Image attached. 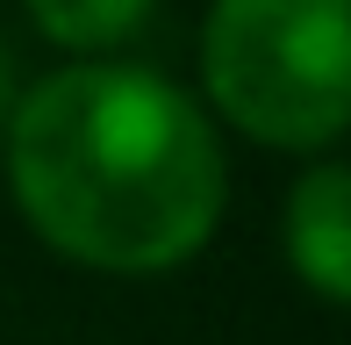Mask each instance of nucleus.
<instances>
[{
  "label": "nucleus",
  "instance_id": "5",
  "mask_svg": "<svg viewBox=\"0 0 351 345\" xmlns=\"http://www.w3.org/2000/svg\"><path fill=\"white\" fill-rule=\"evenodd\" d=\"M0 101H8V65H0Z\"/></svg>",
  "mask_w": 351,
  "mask_h": 345
},
{
  "label": "nucleus",
  "instance_id": "3",
  "mask_svg": "<svg viewBox=\"0 0 351 345\" xmlns=\"http://www.w3.org/2000/svg\"><path fill=\"white\" fill-rule=\"evenodd\" d=\"M287 259L323 302L351 295V172L344 166H308L287 194Z\"/></svg>",
  "mask_w": 351,
  "mask_h": 345
},
{
  "label": "nucleus",
  "instance_id": "4",
  "mask_svg": "<svg viewBox=\"0 0 351 345\" xmlns=\"http://www.w3.org/2000/svg\"><path fill=\"white\" fill-rule=\"evenodd\" d=\"M158 0H29V22L65 51H108L151 22Z\"/></svg>",
  "mask_w": 351,
  "mask_h": 345
},
{
  "label": "nucleus",
  "instance_id": "2",
  "mask_svg": "<svg viewBox=\"0 0 351 345\" xmlns=\"http://www.w3.org/2000/svg\"><path fill=\"white\" fill-rule=\"evenodd\" d=\"M208 101L273 151H323L351 122L344 0H215L201 22Z\"/></svg>",
  "mask_w": 351,
  "mask_h": 345
},
{
  "label": "nucleus",
  "instance_id": "1",
  "mask_svg": "<svg viewBox=\"0 0 351 345\" xmlns=\"http://www.w3.org/2000/svg\"><path fill=\"white\" fill-rule=\"evenodd\" d=\"M8 172L36 238L101 274L194 259L230 194L208 115L151 65H65L29 87Z\"/></svg>",
  "mask_w": 351,
  "mask_h": 345
}]
</instances>
